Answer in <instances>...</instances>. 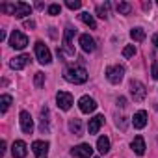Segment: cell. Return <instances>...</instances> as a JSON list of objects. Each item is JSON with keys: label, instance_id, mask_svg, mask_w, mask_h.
<instances>
[{"label": "cell", "instance_id": "cell-1", "mask_svg": "<svg viewBox=\"0 0 158 158\" xmlns=\"http://www.w3.org/2000/svg\"><path fill=\"white\" fill-rule=\"evenodd\" d=\"M65 80L73 84H84L88 80V71L84 67H67L65 69Z\"/></svg>", "mask_w": 158, "mask_h": 158}, {"label": "cell", "instance_id": "cell-2", "mask_svg": "<svg viewBox=\"0 0 158 158\" xmlns=\"http://www.w3.org/2000/svg\"><path fill=\"white\" fill-rule=\"evenodd\" d=\"M73 35H76V28L67 26V28H65V32H63V47H61V52H63V54H67V56H74Z\"/></svg>", "mask_w": 158, "mask_h": 158}, {"label": "cell", "instance_id": "cell-3", "mask_svg": "<svg viewBox=\"0 0 158 158\" xmlns=\"http://www.w3.org/2000/svg\"><path fill=\"white\" fill-rule=\"evenodd\" d=\"M123 76H125V67L123 65H110L106 69V78L112 84H119L123 80Z\"/></svg>", "mask_w": 158, "mask_h": 158}, {"label": "cell", "instance_id": "cell-4", "mask_svg": "<svg viewBox=\"0 0 158 158\" xmlns=\"http://www.w3.org/2000/svg\"><path fill=\"white\" fill-rule=\"evenodd\" d=\"M10 45H11L13 48H17V50H23V48L28 47V37H26L23 32L13 30V32H11V37H10Z\"/></svg>", "mask_w": 158, "mask_h": 158}, {"label": "cell", "instance_id": "cell-5", "mask_svg": "<svg viewBox=\"0 0 158 158\" xmlns=\"http://www.w3.org/2000/svg\"><path fill=\"white\" fill-rule=\"evenodd\" d=\"M130 95L134 97L136 102H141L147 97V88L139 82V80H132L130 82Z\"/></svg>", "mask_w": 158, "mask_h": 158}, {"label": "cell", "instance_id": "cell-6", "mask_svg": "<svg viewBox=\"0 0 158 158\" xmlns=\"http://www.w3.org/2000/svg\"><path fill=\"white\" fill-rule=\"evenodd\" d=\"M35 56H37V61L43 63V65H48V63L52 61V58H50V50H48L47 45L41 43V41L35 43Z\"/></svg>", "mask_w": 158, "mask_h": 158}, {"label": "cell", "instance_id": "cell-7", "mask_svg": "<svg viewBox=\"0 0 158 158\" xmlns=\"http://www.w3.org/2000/svg\"><path fill=\"white\" fill-rule=\"evenodd\" d=\"M71 154H73V156H76V158H91L93 149H91V145H89V143H80V145L73 147Z\"/></svg>", "mask_w": 158, "mask_h": 158}, {"label": "cell", "instance_id": "cell-8", "mask_svg": "<svg viewBox=\"0 0 158 158\" xmlns=\"http://www.w3.org/2000/svg\"><path fill=\"white\" fill-rule=\"evenodd\" d=\"M19 117H21L19 121H21V128H23V132H24V134H32V130H34V119H32L30 112L23 110Z\"/></svg>", "mask_w": 158, "mask_h": 158}, {"label": "cell", "instance_id": "cell-9", "mask_svg": "<svg viewBox=\"0 0 158 158\" xmlns=\"http://www.w3.org/2000/svg\"><path fill=\"white\" fill-rule=\"evenodd\" d=\"M56 102H58V106H60L61 110H69V108L73 106V95L67 93V91H58Z\"/></svg>", "mask_w": 158, "mask_h": 158}, {"label": "cell", "instance_id": "cell-10", "mask_svg": "<svg viewBox=\"0 0 158 158\" xmlns=\"http://www.w3.org/2000/svg\"><path fill=\"white\" fill-rule=\"evenodd\" d=\"M78 106H80V112H84V114H91V112H95L97 102H95L91 97L84 95V97H80V101H78Z\"/></svg>", "mask_w": 158, "mask_h": 158}, {"label": "cell", "instance_id": "cell-11", "mask_svg": "<svg viewBox=\"0 0 158 158\" xmlns=\"http://www.w3.org/2000/svg\"><path fill=\"white\" fill-rule=\"evenodd\" d=\"M32 151H34L35 158H47V156H48V143L37 139V141L32 143Z\"/></svg>", "mask_w": 158, "mask_h": 158}, {"label": "cell", "instance_id": "cell-12", "mask_svg": "<svg viewBox=\"0 0 158 158\" xmlns=\"http://www.w3.org/2000/svg\"><path fill=\"white\" fill-rule=\"evenodd\" d=\"M11 154L13 158H24L28 154V149H26V143L23 139H17L13 141V147H11Z\"/></svg>", "mask_w": 158, "mask_h": 158}, {"label": "cell", "instance_id": "cell-13", "mask_svg": "<svg viewBox=\"0 0 158 158\" xmlns=\"http://www.w3.org/2000/svg\"><path fill=\"white\" fill-rule=\"evenodd\" d=\"M28 63H30V56H28V54H21V56L13 58V60L10 61V67L15 69V71H21V69H24Z\"/></svg>", "mask_w": 158, "mask_h": 158}, {"label": "cell", "instance_id": "cell-14", "mask_svg": "<svg viewBox=\"0 0 158 158\" xmlns=\"http://www.w3.org/2000/svg\"><path fill=\"white\" fill-rule=\"evenodd\" d=\"M30 13H32V6L30 4H26V2H15V13L13 15L17 19H24Z\"/></svg>", "mask_w": 158, "mask_h": 158}, {"label": "cell", "instance_id": "cell-15", "mask_svg": "<svg viewBox=\"0 0 158 158\" xmlns=\"http://www.w3.org/2000/svg\"><path fill=\"white\" fill-rule=\"evenodd\" d=\"M80 47L84 52H93L95 50V39L89 34H82L80 35Z\"/></svg>", "mask_w": 158, "mask_h": 158}, {"label": "cell", "instance_id": "cell-16", "mask_svg": "<svg viewBox=\"0 0 158 158\" xmlns=\"http://www.w3.org/2000/svg\"><path fill=\"white\" fill-rule=\"evenodd\" d=\"M132 125H134V128H143L147 125V112L145 110L136 112L134 117H132Z\"/></svg>", "mask_w": 158, "mask_h": 158}, {"label": "cell", "instance_id": "cell-17", "mask_svg": "<svg viewBox=\"0 0 158 158\" xmlns=\"http://www.w3.org/2000/svg\"><path fill=\"white\" fill-rule=\"evenodd\" d=\"M102 125H104V115H95L93 119H89V125H88L89 134H97Z\"/></svg>", "mask_w": 158, "mask_h": 158}, {"label": "cell", "instance_id": "cell-18", "mask_svg": "<svg viewBox=\"0 0 158 158\" xmlns=\"http://www.w3.org/2000/svg\"><path fill=\"white\" fill-rule=\"evenodd\" d=\"M132 151L138 154V156H143L145 154V139L141 136H136L132 139Z\"/></svg>", "mask_w": 158, "mask_h": 158}, {"label": "cell", "instance_id": "cell-19", "mask_svg": "<svg viewBox=\"0 0 158 158\" xmlns=\"http://www.w3.org/2000/svg\"><path fill=\"white\" fill-rule=\"evenodd\" d=\"M39 130L41 132H48V108H41V123H39Z\"/></svg>", "mask_w": 158, "mask_h": 158}, {"label": "cell", "instance_id": "cell-20", "mask_svg": "<svg viewBox=\"0 0 158 158\" xmlns=\"http://www.w3.org/2000/svg\"><path fill=\"white\" fill-rule=\"evenodd\" d=\"M69 130L74 134V136H82V121L80 119H71L69 121Z\"/></svg>", "mask_w": 158, "mask_h": 158}, {"label": "cell", "instance_id": "cell-21", "mask_svg": "<svg viewBox=\"0 0 158 158\" xmlns=\"http://www.w3.org/2000/svg\"><path fill=\"white\" fill-rule=\"evenodd\" d=\"M97 149H99L101 154H106V152L110 151V139H108L106 136H101V138L97 139Z\"/></svg>", "mask_w": 158, "mask_h": 158}, {"label": "cell", "instance_id": "cell-22", "mask_svg": "<svg viewBox=\"0 0 158 158\" xmlns=\"http://www.w3.org/2000/svg\"><path fill=\"white\" fill-rule=\"evenodd\" d=\"M78 17H80V21L84 23V24H88L89 28H97V23H95V19H93V15H89L88 11H84V13H80V15H78Z\"/></svg>", "mask_w": 158, "mask_h": 158}, {"label": "cell", "instance_id": "cell-23", "mask_svg": "<svg viewBox=\"0 0 158 158\" xmlns=\"http://www.w3.org/2000/svg\"><path fill=\"white\" fill-rule=\"evenodd\" d=\"M130 37H132L134 41L141 43V41L145 39V30H143V28H132V32H130Z\"/></svg>", "mask_w": 158, "mask_h": 158}, {"label": "cell", "instance_id": "cell-24", "mask_svg": "<svg viewBox=\"0 0 158 158\" xmlns=\"http://www.w3.org/2000/svg\"><path fill=\"white\" fill-rule=\"evenodd\" d=\"M11 95H2V99H0V110L2 112H8V108H10V104H11Z\"/></svg>", "mask_w": 158, "mask_h": 158}, {"label": "cell", "instance_id": "cell-25", "mask_svg": "<svg viewBox=\"0 0 158 158\" xmlns=\"http://www.w3.org/2000/svg\"><path fill=\"white\" fill-rule=\"evenodd\" d=\"M117 11H119L121 15H128V13L132 11V6H130L128 2H119V4H117Z\"/></svg>", "mask_w": 158, "mask_h": 158}, {"label": "cell", "instance_id": "cell-26", "mask_svg": "<svg viewBox=\"0 0 158 158\" xmlns=\"http://www.w3.org/2000/svg\"><path fill=\"white\" fill-rule=\"evenodd\" d=\"M108 8H110V4L106 2L104 6H97V13H99V17L101 19H106L108 17Z\"/></svg>", "mask_w": 158, "mask_h": 158}, {"label": "cell", "instance_id": "cell-27", "mask_svg": "<svg viewBox=\"0 0 158 158\" xmlns=\"http://www.w3.org/2000/svg\"><path fill=\"white\" fill-rule=\"evenodd\" d=\"M0 11L8 13V15H13L15 13V4H2V6H0Z\"/></svg>", "mask_w": 158, "mask_h": 158}, {"label": "cell", "instance_id": "cell-28", "mask_svg": "<svg viewBox=\"0 0 158 158\" xmlns=\"http://www.w3.org/2000/svg\"><path fill=\"white\" fill-rule=\"evenodd\" d=\"M34 82H35V88H43V84H45V74L43 73H35Z\"/></svg>", "mask_w": 158, "mask_h": 158}, {"label": "cell", "instance_id": "cell-29", "mask_svg": "<svg viewBox=\"0 0 158 158\" xmlns=\"http://www.w3.org/2000/svg\"><path fill=\"white\" fill-rule=\"evenodd\" d=\"M65 6H67L69 10H80L82 2H80V0H67V2H65Z\"/></svg>", "mask_w": 158, "mask_h": 158}, {"label": "cell", "instance_id": "cell-30", "mask_svg": "<svg viewBox=\"0 0 158 158\" xmlns=\"http://www.w3.org/2000/svg\"><path fill=\"white\" fill-rule=\"evenodd\" d=\"M136 54V48H134V45H127L125 48H123V56L125 58H132Z\"/></svg>", "mask_w": 158, "mask_h": 158}, {"label": "cell", "instance_id": "cell-31", "mask_svg": "<svg viewBox=\"0 0 158 158\" xmlns=\"http://www.w3.org/2000/svg\"><path fill=\"white\" fill-rule=\"evenodd\" d=\"M61 11V6L60 4H50L48 6V15H58Z\"/></svg>", "mask_w": 158, "mask_h": 158}, {"label": "cell", "instance_id": "cell-32", "mask_svg": "<svg viewBox=\"0 0 158 158\" xmlns=\"http://www.w3.org/2000/svg\"><path fill=\"white\" fill-rule=\"evenodd\" d=\"M151 74H152V78H154V80H158V61H154V63H152Z\"/></svg>", "mask_w": 158, "mask_h": 158}, {"label": "cell", "instance_id": "cell-33", "mask_svg": "<svg viewBox=\"0 0 158 158\" xmlns=\"http://www.w3.org/2000/svg\"><path fill=\"white\" fill-rule=\"evenodd\" d=\"M117 127H121V130H125V128H127V117L117 119Z\"/></svg>", "mask_w": 158, "mask_h": 158}, {"label": "cell", "instance_id": "cell-34", "mask_svg": "<svg viewBox=\"0 0 158 158\" xmlns=\"http://www.w3.org/2000/svg\"><path fill=\"white\" fill-rule=\"evenodd\" d=\"M24 28L26 30H32V28H35V23L34 21H24Z\"/></svg>", "mask_w": 158, "mask_h": 158}, {"label": "cell", "instance_id": "cell-35", "mask_svg": "<svg viewBox=\"0 0 158 158\" xmlns=\"http://www.w3.org/2000/svg\"><path fill=\"white\" fill-rule=\"evenodd\" d=\"M117 106L125 108V106H127V99H125V97H119V99H117Z\"/></svg>", "mask_w": 158, "mask_h": 158}, {"label": "cell", "instance_id": "cell-36", "mask_svg": "<svg viewBox=\"0 0 158 158\" xmlns=\"http://www.w3.org/2000/svg\"><path fill=\"white\" fill-rule=\"evenodd\" d=\"M6 152V141H2V143H0V156H2Z\"/></svg>", "mask_w": 158, "mask_h": 158}, {"label": "cell", "instance_id": "cell-37", "mask_svg": "<svg viewBox=\"0 0 158 158\" xmlns=\"http://www.w3.org/2000/svg\"><path fill=\"white\" fill-rule=\"evenodd\" d=\"M141 6H143V10H151V2H143Z\"/></svg>", "mask_w": 158, "mask_h": 158}, {"label": "cell", "instance_id": "cell-38", "mask_svg": "<svg viewBox=\"0 0 158 158\" xmlns=\"http://www.w3.org/2000/svg\"><path fill=\"white\" fill-rule=\"evenodd\" d=\"M154 108H156V110H158V102H156V104H154Z\"/></svg>", "mask_w": 158, "mask_h": 158}]
</instances>
